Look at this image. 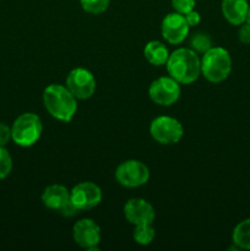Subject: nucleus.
I'll return each mask as SVG.
<instances>
[{
  "label": "nucleus",
  "instance_id": "nucleus-23",
  "mask_svg": "<svg viewBox=\"0 0 250 251\" xmlns=\"http://www.w3.org/2000/svg\"><path fill=\"white\" fill-rule=\"evenodd\" d=\"M238 38L243 44H250V24L244 22L240 25L238 31Z\"/></svg>",
  "mask_w": 250,
  "mask_h": 251
},
{
  "label": "nucleus",
  "instance_id": "nucleus-18",
  "mask_svg": "<svg viewBox=\"0 0 250 251\" xmlns=\"http://www.w3.org/2000/svg\"><path fill=\"white\" fill-rule=\"evenodd\" d=\"M190 46L193 50L198 54H205L210 48H212V41L210 37L202 32H198L190 39Z\"/></svg>",
  "mask_w": 250,
  "mask_h": 251
},
{
  "label": "nucleus",
  "instance_id": "nucleus-22",
  "mask_svg": "<svg viewBox=\"0 0 250 251\" xmlns=\"http://www.w3.org/2000/svg\"><path fill=\"white\" fill-rule=\"evenodd\" d=\"M58 211L61 216H64V217H74V216L78 212V208L76 207V206L73 203V201L69 199V200L66 201V202L64 203Z\"/></svg>",
  "mask_w": 250,
  "mask_h": 251
},
{
  "label": "nucleus",
  "instance_id": "nucleus-13",
  "mask_svg": "<svg viewBox=\"0 0 250 251\" xmlns=\"http://www.w3.org/2000/svg\"><path fill=\"white\" fill-rule=\"evenodd\" d=\"M223 17L233 26H240L247 22L249 2L248 0H222L221 4Z\"/></svg>",
  "mask_w": 250,
  "mask_h": 251
},
{
  "label": "nucleus",
  "instance_id": "nucleus-4",
  "mask_svg": "<svg viewBox=\"0 0 250 251\" xmlns=\"http://www.w3.org/2000/svg\"><path fill=\"white\" fill-rule=\"evenodd\" d=\"M43 124L41 118L34 113H24L14 122L11 139L21 147H31L41 139Z\"/></svg>",
  "mask_w": 250,
  "mask_h": 251
},
{
  "label": "nucleus",
  "instance_id": "nucleus-15",
  "mask_svg": "<svg viewBox=\"0 0 250 251\" xmlns=\"http://www.w3.org/2000/svg\"><path fill=\"white\" fill-rule=\"evenodd\" d=\"M169 50L166 44L159 41H150L145 46L144 55L151 65L163 66L169 58Z\"/></svg>",
  "mask_w": 250,
  "mask_h": 251
},
{
  "label": "nucleus",
  "instance_id": "nucleus-21",
  "mask_svg": "<svg viewBox=\"0 0 250 251\" xmlns=\"http://www.w3.org/2000/svg\"><path fill=\"white\" fill-rule=\"evenodd\" d=\"M196 4V0H172V7L174 11L179 14H188L191 10H194Z\"/></svg>",
  "mask_w": 250,
  "mask_h": 251
},
{
  "label": "nucleus",
  "instance_id": "nucleus-17",
  "mask_svg": "<svg viewBox=\"0 0 250 251\" xmlns=\"http://www.w3.org/2000/svg\"><path fill=\"white\" fill-rule=\"evenodd\" d=\"M134 240L139 245H150L153 242L154 237H156V230H154L152 225H140L135 226L134 233H132Z\"/></svg>",
  "mask_w": 250,
  "mask_h": 251
},
{
  "label": "nucleus",
  "instance_id": "nucleus-25",
  "mask_svg": "<svg viewBox=\"0 0 250 251\" xmlns=\"http://www.w3.org/2000/svg\"><path fill=\"white\" fill-rule=\"evenodd\" d=\"M184 16H185L186 22H188V25L190 27L198 26V25L200 24V21H201L200 14H199L198 11H195V10H191L190 12L185 14V15H184Z\"/></svg>",
  "mask_w": 250,
  "mask_h": 251
},
{
  "label": "nucleus",
  "instance_id": "nucleus-16",
  "mask_svg": "<svg viewBox=\"0 0 250 251\" xmlns=\"http://www.w3.org/2000/svg\"><path fill=\"white\" fill-rule=\"evenodd\" d=\"M232 240L239 250H250V218L240 221L235 226L232 233Z\"/></svg>",
  "mask_w": 250,
  "mask_h": 251
},
{
  "label": "nucleus",
  "instance_id": "nucleus-7",
  "mask_svg": "<svg viewBox=\"0 0 250 251\" xmlns=\"http://www.w3.org/2000/svg\"><path fill=\"white\" fill-rule=\"evenodd\" d=\"M180 93V83L169 75L156 78L149 87V96L152 102L162 107H169L178 102Z\"/></svg>",
  "mask_w": 250,
  "mask_h": 251
},
{
  "label": "nucleus",
  "instance_id": "nucleus-26",
  "mask_svg": "<svg viewBox=\"0 0 250 251\" xmlns=\"http://www.w3.org/2000/svg\"><path fill=\"white\" fill-rule=\"evenodd\" d=\"M247 22L250 24V4H249V10H248V16H247Z\"/></svg>",
  "mask_w": 250,
  "mask_h": 251
},
{
  "label": "nucleus",
  "instance_id": "nucleus-20",
  "mask_svg": "<svg viewBox=\"0 0 250 251\" xmlns=\"http://www.w3.org/2000/svg\"><path fill=\"white\" fill-rule=\"evenodd\" d=\"M12 169V158L5 147H0V180L5 179Z\"/></svg>",
  "mask_w": 250,
  "mask_h": 251
},
{
  "label": "nucleus",
  "instance_id": "nucleus-3",
  "mask_svg": "<svg viewBox=\"0 0 250 251\" xmlns=\"http://www.w3.org/2000/svg\"><path fill=\"white\" fill-rule=\"evenodd\" d=\"M232 56L222 47H212L201 58V75L212 83H220L232 73Z\"/></svg>",
  "mask_w": 250,
  "mask_h": 251
},
{
  "label": "nucleus",
  "instance_id": "nucleus-9",
  "mask_svg": "<svg viewBox=\"0 0 250 251\" xmlns=\"http://www.w3.org/2000/svg\"><path fill=\"white\" fill-rule=\"evenodd\" d=\"M100 228L91 218H82L73 227L74 242L87 250H98L100 243Z\"/></svg>",
  "mask_w": 250,
  "mask_h": 251
},
{
  "label": "nucleus",
  "instance_id": "nucleus-14",
  "mask_svg": "<svg viewBox=\"0 0 250 251\" xmlns=\"http://www.w3.org/2000/svg\"><path fill=\"white\" fill-rule=\"evenodd\" d=\"M70 199V190L61 184H51L42 193L41 200L49 210L58 211Z\"/></svg>",
  "mask_w": 250,
  "mask_h": 251
},
{
  "label": "nucleus",
  "instance_id": "nucleus-1",
  "mask_svg": "<svg viewBox=\"0 0 250 251\" xmlns=\"http://www.w3.org/2000/svg\"><path fill=\"white\" fill-rule=\"evenodd\" d=\"M167 73L180 85H190L201 75V59L191 48H178L169 54Z\"/></svg>",
  "mask_w": 250,
  "mask_h": 251
},
{
  "label": "nucleus",
  "instance_id": "nucleus-24",
  "mask_svg": "<svg viewBox=\"0 0 250 251\" xmlns=\"http://www.w3.org/2000/svg\"><path fill=\"white\" fill-rule=\"evenodd\" d=\"M10 139H11V127L4 123H0V147H5Z\"/></svg>",
  "mask_w": 250,
  "mask_h": 251
},
{
  "label": "nucleus",
  "instance_id": "nucleus-6",
  "mask_svg": "<svg viewBox=\"0 0 250 251\" xmlns=\"http://www.w3.org/2000/svg\"><path fill=\"white\" fill-rule=\"evenodd\" d=\"M115 179L120 185L125 188H140L149 181L150 169L141 161L127 159L117 167Z\"/></svg>",
  "mask_w": 250,
  "mask_h": 251
},
{
  "label": "nucleus",
  "instance_id": "nucleus-2",
  "mask_svg": "<svg viewBox=\"0 0 250 251\" xmlns=\"http://www.w3.org/2000/svg\"><path fill=\"white\" fill-rule=\"evenodd\" d=\"M43 104L54 119L64 123H70L77 112V98L66 86L59 83H51L44 88Z\"/></svg>",
  "mask_w": 250,
  "mask_h": 251
},
{
  "label": "nucleus",
  "instance_id": "nucleus-5",
  "mask_svg": "<svg viewBox=\"0 0 250 251\" xmlns=\"http://www.w3.org/2000/svg\"><path fill=\"white\" fill-rule=\"evenodd\" d=\"M151 137L161 145H175L183 139L184 127L178 119L169 115H159L150 124Z\"/></svg>",
  "mask_w": 250,
  "mask_h": 251
},
{
  "label": "nucleus",
  "instance_id": "nucleus-10",
  "mask_svg": "<svg viewBox=\"0 0 250 251\" xmlns=\"http://www.w3.org/2000/svg\"><path fill=\"white\" fill-rule=\"evenodd\" d=\"M70 200L78 211L91 210L102 201V190L92 181H82L71 189Z\"/></svg>",
  "mask_w": 250,
  "mask_h": 251
},
{
  "label": "nucleus",
  "instance_id": "nucleus-8",
  "mask_svg": "<svg viewBox=\"0 0 250 251\" xmlns=\"http://www.w3.org/2000/svg\"><path fill=\"white\" fill-rule=\"evenodd\" d=\"M66 87L77 100H88L96 92V78L90 70L85 68H75L68 74Z\"/></svg>",
  "mask_w": 250,
  "mask_h": 251
},
{
  "label": "nucleus",
  "instance_id": "nucleus-19",
  "mask_svg": "<svg viewBox=\"0 0 250 251\" xmlns=\"http://www.w3.org/2000/svg\"><path fill=\"white\" fill-rule=\"evenodd\" d=\"M83 11L92 15L103 14L108 9L110 0H80Z\"/></svg>",
  "mask_w": 250,
  "mask_h": 251
},
{
  "label": "nucleus",
  "instance_id": "nucleus-12",
  "mask_svg": "<svg viewBox=\"0 0 250 251\" xmlns=\"http://www.w3.org/2000/svg\"><path fill=\"white\" fill-rule=\"evenodd\" d=\"M124 216L129 223L134 226L153 225L156 212L149 201L145 199H130L124 206Z\"/></svg>",
  "mask_w": 250,
  "mask_h": 251
},
{
  "label": "nucleus",
  "instance_id": "nucleus-11",
  "mask_svg": "<svg viewBox=\"0 0 250 251\" xmlns=\"http://www.w3.org/2000/svg\"><path fill=\"white\" fill-rule=\"evenodd\" d=\"M189 31H190V26L186 22L185 16L179 12H171L164 16L163 21H162V37L173 46L183 43L184 39L188 37Z\"/></svg>",
  "mask_w": 250,
  "mask_h": 251
}]
</instances>
